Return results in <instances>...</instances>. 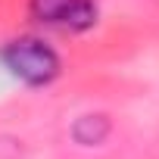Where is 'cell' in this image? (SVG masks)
I'll return each instance as SVG.
<instances>
[{"instance_id": "1", "label": "cell", "mask_w": 159, "mask_h": 159, "mask_svg": "<svg viewBox=\"0 0 159 159\" xmlns=\"http://www.w3.org/2000/svg\"><path fill=\"white\" fill-rule=\"evenodd\" d=\"M0 59H3V66L19 78L22 84H28V88L50 84L53 78L59 75V69H62L59 53L44 38H34V34L10 41L3 50H0Z\"/></svg>"}, {"instance_id": "2", "label": "cell", "mask_w": 159, "mask_h": 159, "mask_svg": "<svg viewBox=\"0 0 159 159\" xmlns=\"http://www.w3.org/2000/svg\"><path fill=\"white\" fill-rule=\"evenodd\" d=\"M28 16L44 28L81 34L97 25V3L94 0H28Z\"/></svg>"}]
</instances>
